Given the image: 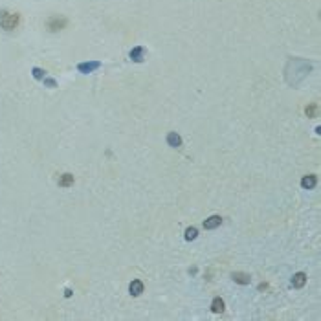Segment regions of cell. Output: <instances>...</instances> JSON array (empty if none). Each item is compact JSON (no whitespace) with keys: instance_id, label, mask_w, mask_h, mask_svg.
<instances>
[{"instance_id":"cell-14","label":"cell","mask_w":321,"mask_h":321,"mask_svg":"<svg viewBox=\"0 0 321 321\" xmlns=\"http://www.w3.org/2000/svg\"><path fill=\"white\" fill-rule=\"evenodd\" d=\"M31 74H33V77H35L37 81H44L46 77H48V72L42 70V68H39V66H35V68L31 70Z\"/></svg>"},{"instance_id":"cell-6","label":"cell","mask_w":321,"mask_h":321,"mask_svg":"<svg viewBox=\"0 0 321 321\" xmlns=\"http://www.w3.org/2000/svg\"><path fill=\"white\" fill-rule=\"evenodd\" d=\"M221 224H222L221 215H211L204 221V228H206V230H215V228H219Z\"/></svg>"},{"instance_id":"cell-13","label":"cell","mask_w":321,"mask_h":321,"mask_svg":"<svg viewBox=\"0 0 321 321\" xmlns=\"http://www.w3.org/2000/svg\"><path fill=\"white\" fill-rule=\"evenodd\" d=\"M211 312H215V314H222L224 312V301H222L221 297H215L211 301Z\"/></svg>"},{"instance_id":"cell-10","label":"cell","mask_w":321,"mask_h":321,"mask_svg":"<svg viewBox=\"0 0 321 321\" xmlns=\"http://www.w3.org/2000/svg\"><path fill=\"white\" fill-rule=\"evenodd\" d=\"M167 145L169 147H175V149H178V147H182V138L178 132H169L167 134Z\"/></svg>"},{"instance_id":"cell-5","label":"cell","mask_w":321,"mask_h":321,"mask_svg":"<svg viewBox=\"0 0 321 321\" xmlns=\"http://www.w3.org/2000/svg\"><path fill=\"white\" fill-rule=\"evenodd\" d=\"M143 290H145V285H143V281H140V279H132V283L129 285V292H131L132 296L138 297L143 294Z\"/></svg>"},{"instance_id":"cell-16","label":"cell","mask_w":321,"mask_h":321,"mask_svg":"<svg viewBox=\"0 0 321 321\" xmlns=\"http://www.w3.org/2000/svg\"><path fill=\"white\" fill-rule=\"evenodd\" d=\"M314 112H316V105H312L310 109L306 106V114H308V116H314Z\"/></svg>"},{"instance_id":"cell-7","label":"cell","mask_w":321,"mask_h":321,"mask_svg":"<svg viewBox=\"0 0 321 321\" xmlns=\"http://www.w3.org/2000/svg\"><path fill=\"white\" fill-rule=\"evenodd\" d=\"M231 279L237 283V285H250L251 277L248 276V274H244V272H233L231 274Z\"/></svg>"},{"instance_id":"cell-3","label":"cell","mask_w":321,"mask_h":321,"mask_svg":"<svg viewBox=\"0 0 321 321\" xmlns=\"http://www.w3.org/2000/svg\"><path fill=\"white\" fill-rule=\"evenodd\" d=\"M66 24H68V20L65 19L63 15H54L48 19V22H46V26H48V30L50 31H61V30H65Z\"/></svg>"},{"instance_id":"cell-15","label":"cell","mask_w":321,"mask_h":321,"mask_svg":"<svg viewBox=\"0 0 321 321\" xmlns=\"http://www.w3.org/2000/svg\"><path fill=\"white\" fill-rule=\"evenodd\" d=\"M196 237H198V230L195 226H191L186 230V241H195Z\"/></svg>"},{"instance_id":"cell-4","label":"cell","mask_w":321,"mask_h":321,"mask_svg":"<svg viewBox=\"0 0 321 321\" xmlns=\"http://www.w3.org/2000/svg\"><path fill=\"white\" fill-rule=\"evenodd\" d=\"M101 68V63L99 61H86V63H79L77 65V72L79 74H85V76H88V74H92V72L99 70Z\"/></svg>"},{"instance_id":"cell-12","label":"cell","mask_w":321,"mask_h":321,"mask_svg":"<svg viewBox=\"0 0 321 321\" xmlns=\"http://www.w3.org/2000/svg\"><path fill=\"white\" fill-rule=\"evenodd\" d=\"M317 184V178L316 175H306L303 176V180H301V186L305 187V189H314Z\"/></svg>"},{"instance_id":"cell-2","label":"cell","mask_w":321,"mask_h":321,"mask_svg":"<svg viewBox=\"0 0 321 321\" xmlns=\"http://www.w3.org/2000/svg\"><path fill=\"white\" fill-rule=\"evenodd\" d=\"M20 17L19 13H13V11H0V28L4 31H13L19 26Z\"/></svg>"},{"instance_id":"cell-8","label":"cell","mask_w":321,"mask_h":321,"mask_svg":"<svg viewBox=\"0 0 321 321\" xmlns=\"http://www.w3.org/2000/svg\"><path fill=\"white\" fill-rule=\"evenodd\" d=\"M129 57H131L134 63H141V61H143V57H145V48H143V46H136V48H132V50H131Z\"/></svg>"},{"instance_id":"cell-11","label":"cell","mask_w":321,"mask_h":321,"mask_svg":"<svg viewBox=\"0 0 321 321\" xmlns=\"http://www.w3.org/2000/svg\"><path fill=\"white\" fill-rule=\"evenodd\" d=\"M57 184H59V187H70V186H74V175H70V173H65V175H61L59 180H57Z\"/></svg>"},{"instance_id":"cell-9","label":"cell","mask_w":321,"mask_h":321,"mask_svg":"<svg viewBox=\"0 0 321 321\" xmlns=\"http://www.w3.org/2000/svg\"><path fill=\"white\" fill-rule=\"evenodd\" d=\"M305 285H306L305 272H297V274H294V277H292V286H294V288H303Z\"/></svg>"},{"instance_id":"cell-1","label":"cell","mask_w":321,"mask_h":321,"mask_svg":"<svg viewBox=\"0 0 321 321\" xmlns=\"http://www.w3.org/2000/svg\"><path fill=\"white\" fill-rule=\"evenodd\" d=\"M310 70H312V65L308 63V61L299 59V57L290 59L288 61V65H286V70H285L286 72V81H288L290 85L297 86L306 76H308V74H310Z\"/></svg>"}]
</instances>
